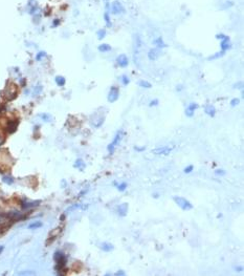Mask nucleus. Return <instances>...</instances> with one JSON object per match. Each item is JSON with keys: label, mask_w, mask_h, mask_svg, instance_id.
<instances>
[{"label": "nucleus", "mask_w": 244, "mask_h": 276, "mask_svg": "<svg viewBox=\"0 0 244 276\" xmlns=\"http://www.w3.org/2000/svg\"><path fill=\"white\" fill-rule=\"evenodd\" d=\"M115 275H116V276H119V275H121V276H124V275H126V273L124 272L123 270H119V271H118V272L115 273Z\"/></svg>", "instance_id": "obj_39"}, {"label": "nucleus", "mask_w": 244, "mask_h": 276, "mask_svg": "<svg viewBox=\"0 0 244 276\" xmlns=\"http://www.w3.org/2000/svg\"><path fill=\"white\" fill-rule=\"evenodd\" d=\"M56 82H57V84H58L59 86H63V85L65 84V78L62 77V76H58L56 78Z\"/></svg>", "instance_id": "obj_23"}, {"label": "nucleus", "mask_w": 244, "mask_h": 276, "mask_svg": "<svg viewBox=\"0 0 244 276\" xmlns=\"http://www.w3.org/2000/svg\"><path fill=\"white\" fill-rule=\"evenodd\" d=\"M4 182L7 183V184H12V183H13V179H12L11 177H4Z\"/></svg>", "instance_id": "obj_35"}, {"label": "nucleus", "mask_w": 244, "mask_h": 276, "mask_svg": "<svg viewBox=\"0 0 244 276\" xmlns=\"http://www.w3.org/2000/svg\"><path fill=\"white\" fill-rule=\"evenodd\" d=\"M2 250H3V247H0V252H1Z\"/></svg>", "instance_id": "obj_43"}, {"label": "nucleus", "mask_w": 244, "mask_h": 276, "mask_svg": "<svg viewBox=\"0 0 244 276\" xmlns=\"http://www.w3.org/2000/svg\"><path fill=\"white\" fill-rule=\"evenodd\" d=\"M99 247H101V249L103 251H105V252H110V251H112L114 249V246L112 244H110V243H102L99 245Z\"/></svg>", "instance_id": "obj_14"}, {"label": "nucleus", "mask_w": 244, "mask_h": 276, "mask_svg": "<svg viewBox=\"0 0 244 276\" xmlns=\"http://www.w3.org/2000/svg\"><path fill=\"white\" fill-rule=\"evenodd\" d=\"M116 62H118V66L123 67V68H125V67H127L129 65V59L128 57L126 56V55L122 54L119 55V56H118V58H116Z\"/></svg>", "instance_id": "obj_7"}, {"label": "nucleus", "mask_w": 244, "mask_h": 276, "mask_svg": "<svg viewBox=\"0 0 244 276\" xmlns=\"http://www.w3.org/2000/svg\"><path fill=\"white\" fill-rule=\"evenodd\" d=\"M41 117L43 118V120L44 121H46V122H48V121H51V116H48V115H41Z\"/></svg>", "instance_id": "obj_34"}, {"label": "nucleus", "mask_w": 244, "mask_h": 276, "mask_svg": "<svg viewBox=\"0 0 244 276\" xmlns=\"http://www.w3.org/2000/svg\"><path fill=\"white\" fill-rule=\"evenodd\" d=\"M42 227V223L41 222H35L33 223V224H31L28 226L29 229H37V228H40Z\"/></svg>", "instance_id": "obj_24"}, {"label": "nucleus", "mask_w": 244, "mask_h": 276, "mask_svg": "<svg viewBox=\"0 0 244 276\" xmlns=\"http://www.w3.org/2000/svg\"><path fill=\"white\" fill-rule=\"evenodd\" d=\"M138 85L141 87H144V88H151L152 87V84L149 83L148 81H145V80H141V81L138 82Z\"/></svg>", "instance_id": "obj_22"}, {"label": "nucleus", "mask_w": 244, "mask_h": 276, "mask_svg": "<svg viewBox=\"0 0 244 276\" xmlns=\"http://www.w3.org/2000/svg\"><path fill=\"white\" fill-rule=\"evenodd\" d=\"M54 260H56V262H57L56 270L60 271V270L64 269V267H65V265H66V262H67L65 255H64L62 252H60V251H57V252L54 253Z\"/></svg>", "instance_id": "obj_1"}, {"label": "nucleus", "mask_w": 244, "mask_h": 276, "mask_svg": "<svg viewBox=\"0 0 244 276\" xmlns=\"http://www.w3.org/2000/svg\"><path fill=\"white\" fill-rule=\"evenodd\" d=\"M104 19H105V21H106V23H107V26L110 27L111 26V21H110V16H109L108 12H106V13L104 14Z\"/></svg>", "instance_id": "obj_25"}, {"label": "nucleus", "mask_w": 244, "mask_h": 276, "mask_svg": "<svg viewBox=\"0 0 244 276\" xmlns=\"http://www.w3.org/2000/svg\"><path fill=\"white\" fill-rule=\"evenodd\" d=\"M58 24H59V20H54V26L58 25Z\"/></svg>", "instance_id": "obj_41"}, {"label": "nucleus", "mask_w": 244, "mask_h": 276, "mask_svg": "<svg viewBox=\"0 0 244 276\" xmlns=\"http://www.w3.org/2000/svg\"><path fill=\"white\" fill-rule=\"evenodd\" d=\"M239 103H240V100L238 99V98H235V99H233L231 100V105L233 107H235V106H237V105L239 104Z\"/></svg>", "instance_id": "obj_30"}, {"label": "nucleus", "mask_w": 244, "mask_h": 276, "mask_svg": "<svg viewBox=\"0 0 244 276\" xmlns=\"http://www.w3.org/2000/svg\"><path fill=\"white\" fill-rule=\"evenodd\" d=\"M20 275H35L34 272H29V271H26V272H21Z\"/></svg>", "instance_id": "obj_38"}, {"label": "nucleus", "mask_w": 244, "mask_h": 276, "mask_svg": "<svg viewBox=\"0 0 244 276\" xmlns=\"http://www.w3.org/2000/svg\"><path fill=\"white\" fill-rule=\"evenodd\" d=\"M111 49H112V47H111L109 44H107V43H103V44L99 45V47H98L99 52H110V51H111Z\"/></svg>", "instance_id": "obj_16"}, {"label": "nucleus", "mask_w": 244, "mask_h": 276, "mask_svg": "<svg viewBox=\"0 0 244 276\" xmlns=\"http://www.w3.org/2000/svg\"><path fill=\"white\" fill-rule=\"evenodd\" d=\"M225 37H226V35H224V34H218V35H216V38H217V39H220V40L224 39Z\"/></svg>", "instance_id": "obj_36"}, {"label": "nucleus", "mask_w": 244, "mask_h": 276, "mask_svg": "<svg viewBox=\"0 0 244 276\" xmlns=\"http://www.w3.org/2000/svg\"><path fill=\"white\" fill-rule=\"evenodd\" d=\"M87 192V190H84V191H82V192H80V194H79V196L81 197V196H83L84 194H85V193Z\"/></svg>", "instance_id": "obj_40"}, {"label": "nucleus", "mask_w": 244, "mask_h": 276, "mask_svg": "<svg viewBox=\"0 0 244 276\" xmlns=\"http://www.w3.org/2000/svg\"><path fill=\"white\" fill-rule=\"evenodd\" d=\"M173 147H159V148H155V149L152 150L154 154H158V155H167L169 154L172 151Z\"/></svg>", "instance_id": "obj_6"}, {"label": "nucleus", "mask_w": 244, "mask_h": 276, "mask_svg": "<svg viewBox=\"0 0 244 276\" xmlns=\"http://www.w3.org/2000/svg\"><path fill=\"white\" fill-rule=\"evenodd\" d=\"M73 167L74 168H79L80 170H84V169H85V167H86V165H85V163H84L83 160L79 159V160L76 161V163H74Z\"/></svg>", "instance_id": "obj_17"}, {"label": "nucleus", "mask_w": 244, "mask_h": 276, "mask_svg": "<svg viewBox=\"0 0 244 276\" xmlns=\"http://www.w3.org/2000/svg\"><path fill=\"white\" fill-rule=\"evenodd\" d=\"M220 46H221V51L224 52H225L226 51H227V49H230L231 47L230 37L226 36L224 39L221 40V42H220Z\"/></svg>", "instance_id": "obj_12"}, {"label": "nucleus", "mask_w": 244, "mask_h": 276, "mask_svg": "<svg viewBox=\"0 0 244 276\" xmlns=\"http://www.w3.org/2000/svg\"><path fill=\"white\" fill-rule=\"evenodd\" d=\"M39 204H40V200H36V202L22 203L21 206H22V208H31V207H35V206H38Z\"/></svg>", "instance_id": "obj_19"}, {"label": "nucleus", "mask_w": 244, "mask_h": 276, "mask_svg": "<svg viewBox=\"0 0 244 276\" xmlns=\"http://www.w3.org/2000/svg\"><path fill=\"white\" fill-rule=\"evenodd\" d=\"M116 211H118V214L119 216H126L127 213H128V204L127 203H123V204L118 205V208H116Z\"/></svg>", "instance_id": "obj_11"}, {"label": "nucleus", "mask_w": 244, "mask_h": 276, "mask_svg": "<svg viewBox=\"0 0 244 276\" xmlns=\"http://www.w3.org/2000/svg\"><path fill=\"white\" fill-rule=\"evenodd\" d=\"M157 104H158V100L155 99V100H152L151 103L149 105H150V106L152 107V106H155V105H157Z\"/></svg>", "instance_id": "obj_37"}, {"label": "nucleus", "mask_w": 244, "mask_h": 276, "mask_svg": "<svg viewBox=\"0 0 244 276\" xmlns=\"http://www.w3.org/2000/svg\"><path fill=\"white\" fill-rule=\"evenodd\" d=\"M45 56H46V52H38V55L36 56V59L38 60V61H40V60L43 58V57H45Z\"/></svg>", "instance_id": "obj_29"}, {"label": "nucleus", "mask_w": 244, "mask_h": 276, "mask_svg": "<svg viewBox=\"0 0 244 276\" xmlns=\"http://www.w3.org/2000/svg\"><path fill=\"white\" fill-rule=\"evenodd\" d=\"M198 104H196L195 102H191L190 104L188 105V107H186V115L188 117H190V118H192L194 116V112H195V110L198 108Z\"/></svg>", "instance_id": "obj_10"}, {"label": "nucleus", "mask_w": 244, "mask_h": 276, "mask_svg": "<svg viewBox=\"0 0 244 276\" xmlns=\"http://www.w3.org/2000/svg\"><path fill=\"white\" fill-rule=\"evenodd\" d=\"M193 169H194V166H193V165H190V166L186 167L183 171H185V173H190V172L193 171Z\"/></svg>", "instance_id": "obj_31"}, {"label": "nucleus", "mask_w": 244, "mask_h": 276, "mask_svg": "<svg viewBox=\"0 0 244 276\" xmlns=\"http://www.w3.org/2000/svg\"><path fill=\"white\" fill-rule=\"evenodd\" d=\"M153 43L156 45V46H157V49H163V47H166L167 45L165 44V42H163V38H161V37H158L157 39H155L153 41Z\"/></svg>", "instance_id": "obj_18"}, {"label": "nucleus", "mask_w": 244, "mask_h": 276, "mask_svg": "<svg viewBox=\"0 0 244 276\" xmlns=\"http://www.w3.org/2000/svg\"><path fill=\"white\" fill-rule=\"evenodd\" d=\"M215 174L216 175H220V177H223V175L226 174V171L223 169H216L215 170Z\"/></svg>", "instance_id": "obj_28"}, {"label": "nucleus", "mask_w": 244, "mask_h": 276, "mask_svg": "<svg viewBox=\"0 0 244 276\" xmlns=\"http://www.w3.org/2000/svg\"><path fill=\"white\" fill-rule=\"evenodd\" d=\"M174 202H175L183 211H189V210L193 209V205H192L188 200H186L185 197L175 196L174 197Z\"/></svg>", "instance_id": "obj_3"}, {"label": "nucleus", "mask_w": 244, "mask_h": 276, "mask_svg": "<svg viewBox=\"0 0 244 276\" xmlns=\"http://www.w3.org/2000/svg\"><path fill=\"white\" fill-rule=\"evenodd\" d=\"M134 150H135V151H137V152H143V151H145V150H146V147H137V146H135V147H134Z\"/></svg>", "instance_id": "obj_33"}, {"label": "nucleus", "mask_w": 244, "mask_h": 276, "mask_svg": "<svg viewBox=\"0 0 244 276\" xmlns=\"http://www.w3.org/2000/svg\"><path fill=\"white\" fill-rule=\"evenodd\" d=\"M19 125V120H12L7 123V126H6V130L9 134H14L15 131L17 130V127Z\"/></svg>", "instance_id": "obj_9"}, {"label": "nucleus", "mask_w": 244, "mask_h": 276, "mask_svg": "<svg viewBox=\"0 0 244 276\" xmlns=\"http://www.w3.org/2000/svg\"><path fill=\"white\" fill-rule=\"evenodd\" d=\"M224 54H225L224 52L221 51L220 52H218V54H215V55H213V56H211L210 58H208V60H215V59H217V58H220V57H222Z\"/></svg>", "instance_id": "obj_26"}, {"label": "nucleus", "mask_w": 244, "mask_h": 276, "mask_svg": "<svg viewBox=\"0 0 244 276\" xmlns=\"http://www.w3.org/2000/svg\"><path fill=\"white\" fill-rule=\"evenodd\" d=\"M205 112L206 115H208L211 118H214L215 117V115H216V108L213 106V105L208 104V105H205Z\"/></svg>", "instance_id": "obj_13"}, {"label": "nucleus", "mask_w": 244, "mask_h": 276, "mask_svg": "<svg viewBox=\"0 0 244 276\" xmlns=\"http://www.w3.org/2000/svg\"><path fill=\"white\" fill-rule=\"evenodd\" d=\"M161 52H160V49H151L150 51H149L148 52V58L151 60V61H154V60H157L159 58V56H160Z\"/></svg>", "instance_id": "obj_8"}, {"label": "nucleus", "mask_w": 244, "mask_h": 276, "mask_svg": "<svg viewBox=\"0 0 244 276\" xmlns=\"http://www.w3.org/2000/svg\"><path fill=\"white\" fill-rule=\"evenodd\" d=\"M236 270H237V271H242L243 268L242 267H237V268H236Z\"/></svg>", "instance_id": "obj_42"}, {"label": "nucleus", "mask_w": 244, "mask_h": 276, "mask_svg": "<svg viewBox=\"0 0 244 276\" xmlns=\"http://www.w3.org/2000/svg\"><path fill=\"white\" fill-rule=\"evenodd\" d=\"M123 135H124V132L123 130H118V132H116L115 137H114L113 141L110 143V144L107 146V150H108V152L110 154H112L114 152V150H115V146H118V143L122 141V139H123Z\"/></svg>", "instance_id": "obj_2"}, {"label": "nucleus", "mask_w": 244, "mask_h": 276, "mask_svg": "<svg viewBox=\"0 0 244 276\" xmlns=\"http://www.w3.org/2000/svg\"><path fill=\"white\" fill-rule=\"evenodd\" d=\"M96 35H98L99 40H103L106 37V29H99V31L96 32Z\"/></svg>", "instance_id": "obj_21"}, {"label": "nucleus", "mask_w": 244, "mask_h": 276, "mask_svg": "<svg viewBox=\"0 0 244 276\" xmlns=\"http://www.w3.org/2000/svg\"><path fill=\"white\" fill-rule=\"evenodd\" d=\"M41 90H42V86H40V85L36 86V87H35V90H34L35 95H39L40 92H41Z\"/></svg>", "instance_id": "obj_32"}, {"label": "nucleus", "mask_w": 244, "mask_h": 276, "mask_svg": "<svg viewBox=\"0 0 244 276\" xmlns=\"http://www.w3.org/2000/svg\"><path fill=\"white\" fill-rule=\"evenodd\" d=\"M111 13L113 15H119V14H124L126 12L125 7H124L123 4L118 1V0H115L111 3Z\"/></svg>", "instance_id": "obj_4"}, {"label": "nucleus", "mask_w": 244, "mask_h": 276, "mask_svg": "<svg viewBox=\"0 0 244 276\" xmlns=\"http://www.w3.org/2000/svg\"><path fill=\"white\" fill-rule=\"evenodd\" d=\"M119 97V90L118 87L115 86H112L110 88V90H109V94H108V101L110 103H113L115 101H118Z\"/></svg>", "instance_id": "obj_5"}, {"label": "nucleus", "mask_w": 244, "mask_h": 276, "mask_svg": "<svg viewBox=\"0 0 244 276\" xmlns=\"http://www.w3.org/2000/svg\"><path fill=\"white\" fill-rule=\"evenodd\" d=\"M113 184L115 185L116 188H118V189L119 190V191H122V192H123V191H125V190L127 189V187H128V185H127V183H125V182H124V183H121V184H119V185L116 184V182H114Z\"/></svg>", "instance_id": "obj_20"}, {"label": "nucleus", "mask_w": 244, "mask_h": 276, "mask_svg": "<svg viewBox=\"0 0 244 276\" xmlns=\"http://www.w3.org/2000/svg\"><path fill=\"white\" fill-rule=\"evenodd\" d=\"M28 6H29V13L32 15L35 14L37 11H38V4H37V2L35 1V0H31Z\"/></svg>", "instance_id": "obj_15"}, {"label": "nucleus", "mask_w": 244, "mask_h": 276, "mask_svg": "<svg viewBox=\"0 0 244 276\" xmlns=\"http://www.w3.org/2000/svg\"><path fill=\"white\" fill-rule=\"evenodd\" d=\"M121 80H122V83H123V85H128L129 83H130V79H129V77H127L126 75L122 76Z\"/></svg>", "instance_id": "obj_27"}]
</instances>
